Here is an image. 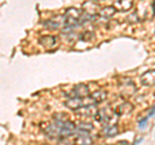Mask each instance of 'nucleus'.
<instances>
[{"label": "nucleus", "mask_w": 155, "mask_h": 145, "mask_svg": "<svg viewBox=\"0 0 155 145\" xmlns=\"http://www.w3.org/2000/svg\"><path fill=\"white\" fill-rule=\"evenodd\" d=\"M97 113H98V108H97V105L81 106V108L75 110L76 117H79V118H91V117L97 115Z\"/></svg>", "instance_id": "nucleus-1"}, {"label": "nucleus", "mask_w": 155, "mask_h": 145, "mask_svg": "<svg viewBox=\"0 0 155 145\" xmlns=\"http://www.w3.org/2000/svg\"><path fill=\"white\" fill-rule=\"evenodd\" d=\"M41 130L47 133V136H49L52 139L61 137V128L56 123H47V124L41 123Z\"/></svg>", "instance_id": "nucleus-2"}, {"label": "nucleus", "mask_w": 155, "mask_h": 145, "mask_svg": "<svg viewBox=\"0 0 155 145\" xmlns=\"http://www.w3.org/2000/svg\"><path fill=\"white\" fill-rule=\"evenodd\" d=\"M43 25H44L47 29H49V30H57V29H60L62 25H65V17H57V18H51V20H47L43 22Z\"/></svg>", "instance_id": "nucleus-3"}, {"label": "nucleus", "mask_w": 155, "mask_h": 145, "mask_svg": "<svg viewBox=\"0 0 155 145\" xmlns=\"http://www.w3.org/2000/svg\"><path fill=\"white\" fill-rule=\"evenodd\" d=\"M39 43L43 47H45L47 49H52V48L57 46V38L53 35H43L39 38Z\"/></svg>", "instance_id": "nucleus-4"}, {"label": "nucleus", "mask_w": 155, "mask_h": 145, "mask_svg": "<svg viewBox=\"0 0 155 145\" xmlns=\"http://www.w3.org/2000/svg\"><path fill=\"white\" fill-rule=\"evenodd\" d=\"M72 95H74L72 97H81V99L88 97L89 87L87 84H78V86H75L74 88H72Z\"/></svg>", "instance_id": "nucleus-5"}, {"label": "nucleus", "mask_w": 155, "mask_h": 145, "mask_svg": "<svg viewBox=\"0 0 155 145\" xmlns=\"http://www.w3.org/2000/svg\"><path fill=\"white\" fill-rule=\"evenodd\" d=\"M140 80H141V83L143 86H154L155 84V69H151L146 72H143L141 75V78H140Z\"/></svg>", "instance_id": "nucleus-6"}, {"label": "nucleus", "mask_w": 155, "mask_h": 145, "mask_svg": "<svg viewBox=\"0 0 155 145\" xmlns=\"http://www.w3.org/2000/svg\"><path fill=\"white\" fill-rule=\"evenodd\" d=\"M91 97H92V100H93V103L97 105V104L102 103L104 100H106V97H107V92L104 91V89H98V91H96V92L92 93Z\"/></svg>", "instance_id": "nucleus-7"}, {"label": "nucleus", "mask_w": 155, "mask_h": 145, "mask_svg": "<svg viewBox=\"0 0 155 145\" xmlns=\"http://www.w3.org/2000/svg\"><path fill=\"white\" fill-rule=\"evenodd\" d=\"M118 132H119V128H118V126L116 124L106 126V127H104V130H102V135L106 136V137H113Z\"/></svg>", "instance_id": "nucleus-8"}, {"label": "nucleus", "mask_w": 155, "mask_h": 145, "mask_svg": "<svg viewBox=\"0 0 155 145\" xmlns=\"http://www.w3.org/2000/svg\"><path fill=\"white\" fill-rule=\"evenodd\" d=\"M75 145H92L93 144V139L89 135H81V136H76L74 140Z\"/></svg>", "instance_id": "nucleus-9"}, {"label": "nucleus", "mask_w": 155, "mask_h": 145, "mask_svg": "<svg viewBox=\"0 0 155 145\" xmlns=\"http://www.w3.org/2000/svg\"><path fill=\"white\" fill-rule=\"evenodd\" d=\"M81 14H83V11H80V9H78V8H69L66 11V14L65 16L66 17H69V18H74V20H80V17H81Z\"/></svg>", "instance_id": "nucleus-10"}, {"label": "nucleus", "mask_w": 155, "mask_h": 145, "mask_svg": "<svg viewBox=\"0 0 155 145\" xmlns=\"http://www.w3.org/2000/svg\"><path fill=\"white\" fill-rule=\"evenodd\" d=\"M115 13H116L115 7H104V8H101V11H100V16L105 17V18H111Z\"/></svg>", "instance_id": "nucleus-11"}, {"label": "nucleus", "mask_w": 155, "mask_h": 145, "mask_svg": "<svg viewBox=\"0 0 155 145\" xmlns=\"http://www.w3.org/2000/svg\"><path fill=\"white\" fill-rule=\"evenodd\" d=\"M132 5H133V3H132V2H115V4H114L115 9L118 8L119 11H122V12L129 11V9L132 8Z\"/></svg>", "instance_id": "nucleus-12"}, {"label": "nucleus", "mask_w": 155, "mask_h": 145, "mask_svg": "<svg viewBox=\"0 0 155 145\" xmlns=\"http://www.w3.org/2000/svg\"><path fill=\"white\" fill-rule=\"evenodd\" d=\"M133 110V105L132 104H129V103H123L122 105L119 106V109H118V113L119 114H128L130 113Z\"/></svg>", "instance_id": "nucleus-13"}, {"label": "nucleus", "mask_w": 155, "mask_h": 145, "mask_svg": "<svg viewBox=\"0 0 155 145\" xmlns=\"http://www.w3.org/2000/svg\"><path fill=\"white\" fill-rule=\"evenodd\" d=\"M79 39H81V40H87V42L93 40V39H94V34L92 32V31H84V32H81L80 35H79Z\"/></svg>", "instance_id": "nucleus-14"}, {"label": "nucleus", "mask_w": 155, "mask_h": 145, "mask_svg": "<svg viewBox=\"0 0 155 145\" xmlns=\"http://www.w3.org/2000/svg\"><path fill=\"white\" fill-rule=\"evenodd\" d=\"M147 119H149V117H145V118H141L138 120V127L140 128H143L145 126H146V123H147Z\"/></svg>", "instance_id": "nucleus-15"}, {"label": "nucleus", "mask_w": 155, "mask_h": 145, "mask_svg": "<svg viewBox=\"0 0 155 145\" xmlns=\"http://www.w3.org/2000/svg\"><path fill=\"white\" fill-rule=\"evenodd\" d=\"M56 145H71V144H70L69 140H66V139H61L60 141H58Z\"/></svg>", "instance_id": "nucleus-16"}, {"label": "nucleus", "mask_w": 155, "mask_h": 145, "mask_svg": "<svg viewBox=\"0 0 155 145\" xmlns=\"http://www.w3.org/2000/svg\"><path fill=\"white\" fill-rule=\"evenodd\" d=\"M154 114H155V105H154L153 108H151V110H150V112H149V115H147V117L150 118V117H153Z\"/></svg>", "instance_id": "nucleus-17"}]
</instances>
